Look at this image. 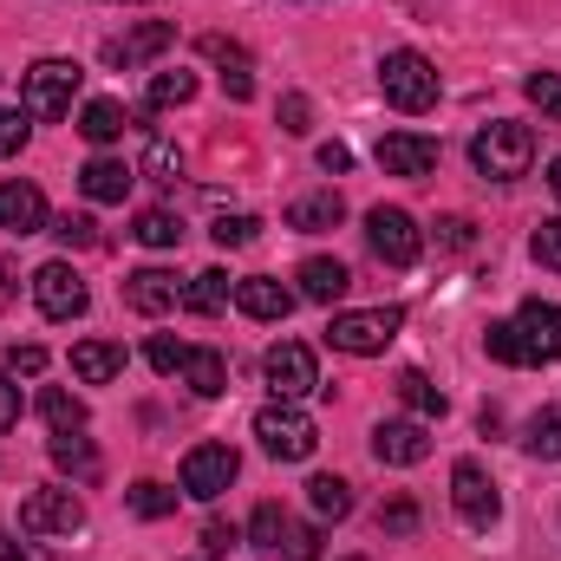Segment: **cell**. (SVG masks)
Returning <instances> with one entry per match:
<instances>
[{
	"label": "cell",
	"mask_w": 561,
	"mask_h": 561,
	"mask_svg": "<svg viewBox=\"0 0 561 561\" xmlns=\"http://www.w3.org/2000/svg\"><path fill=\"white\" fill-rule=\"evenodd\" d=\"M236 477H242V457L229 444H196L183 457V496H196V503H216Z\"/></svg>",
	"instance_id": "obj_8"
},
{
	"label": "cell",
	"mask_w": 561,
	"mask_h": 561,
	"mask_svg": "<svg viewBox=\"0 0 561 561\" xmlns=\"http://www.w3.org/2000/svg\"><path fill=\"white\" fill-rule=\"evenodd\" d=\"M46 450H53V463H59V470H72L79 483H92V477H99V450H92V437H79V431H53V444H46Z\"/></svg>",
	"instance_id": "obj_25"
},
{
	"label": "cell",
	"mask_w": 561,
	"mask_h": 561,
	"mask_svg": "<svg viewBox=\"0 0 561 561\" xmlns=\"http://www.w3.org/2000/svg\"><path fill=\"white\" fill-rule=\"evenodd\" d=\"M229 542H236V529H229V523H209V529H203V556H196V561L229 556Z\"/></svg>",
	"instance_id": "obj_49"
},
{
	"label": "cell",
	"mask_w": 561,
	"mask_h": 561,
	"mask_svg": "<svg viewBox=\"0 0 561 561\" xmlns=\"http://www.w3.org/2000/svg\"><path fill=\"white\" fill-rule=\"evenodd\" d=\"M170 510H176V490H163V483H131V516L157 523V516H170Z\"/></svg>",
	"instance_id": "obj_34"
},
{
	"label": "cell",
	"mask_w": 561,
	"mask_h": 561,
	"mask_svg": "<svg viewBox=\"0 0 561 561\" xmlns=\"http://www.w3.org/2000/svg\"><path fill=\"white\" fill-rule=\"evenodd\" d=\"M7 373H20V379H39L46 373V346H7Z\"/></svg>",
	"instance_id": "obj_47"
},
{
	"label": "cell",
	"mask_w": 561,
	"mask_h": 561,
	"mask_svg": "<svg viewBox=\"0 0 561 561\" xmlns=\"http://www.w3.org/2000/svg\"><path fill=\"white\" fill-rule=\"evenodd\" d=\"M236 307H242L249 320H287V313H294V294H287L275 275H249V280H236Z\"/></svg>",
	"instance_id": "obj_19"
},
{
	"label": "cell",
	"mask_w": 561,
	"mask_h": 561,
	"mask_svg": "<svg viewBox=\"0 0 561 561\" xmlns=\"http://www.w3.org/2000/svg\"><path fill=\"white\" fill-rule=\"evenodd\" d=\"M320 170L346 176V170H353V150H346V144H320Z\"/></svg>",
	"instance_id": "obj_51"
},
{
	"label": "cell",
	"mask_w": 561,
	"mask_h": 561,
	"mask_svg": "<svg viewBox=\"0 0 561 561\" xmlns=\"http://www.w3.org/2000/svg\"><path fill=\"white\" fill-rule=\"evenodd\" d=\"M399 399H405L419 419H444V405H450V399H444V392H437L424 373H399Z\"/></svg>",
	"instance_id": "obj_31"
},
{
	"label": "cell",
	"mask_w": 561,
	"mask_h": 561,
	"mask_svg": "<svg viewBox=\"0 0 561 561\" xmlns=\"http://www.w3.org/2000/svg\"><path fill=\"white\" fill-rule=\"evenodd\" d=\"M157 112H170V105H190L196 99V72H150V92H144Z\"/></svg>",
	"instance_id": "obj_30"
},
{
	"label": "cell",
	"mask_w": 561,
	"mask_h": 561,
	"mask_svg": "<svg viewBox=\"0 0 561 561\" xmlns=\"http://www.w3.org/2000/svg\"><path fill=\"white\" fill-rule=\"evenodd\" d=\"M340 222H346L340 190H313V196H294V203H287V229H300V236H327V229H340Z\"/></svg>",
	"instance_id": "obj_17"
},
{
	"label": "cell",
	"mask_w": 561,
	"mask_h": 561,
	"mask_svg": "<svg viewBox=\"0 0 561 561\" xmlns=\"http://www.w3.org/2000/svg\"><path fill=\"white\" fill-rule=\"evenodd\" d=\"M203 53H209L216 66H229V72H249V46H236V39H222V33H209V39H203Z\"/></svg>",
	"instance_id": "obj_44"
},
{
	"label": "cell",
	"mask_w": 561,
	"mask_h": 561,
	"mask_svg": "<svg viewBox=\"0 0 561 561\" xmlns=\"http://www.w3.org/2000/svg\"><path fill=\"white\" fill-rule=\"evenodd\" d=\"M307 496H313V516H333V523L353 516V483H346V477H313Z\"/></svg>",
	"instance_id": "obj_29"
},
{
	"label": "cell",
	"mask_w": 561,
	"mask_h": 561,
	"mask_svg": "<svg viewBox=\"0 0 561 561\" xmlns=\"http://www.w3.org/2000/svg\"><path fill=\"white\" fill-rule=\"evenodd\" d=\"M209 236H216V249H249V242L262 236V222H255V216H216Z\"/></svg>",
	"instance_id": "obj_39"
},
{
	"label": "cell",
	"mask_w": 561,
	"mask_h": 561,
	"mask_svg": "<svg viewBox=\"0 0 561 561\" xmlns=\"http://www.w3.org/2000/svg\"><path fill=\"white\" fill-rule=\"evenodd\" d=\"M85 529V503L72 490H33L20 503V536H79Z\"/></svg>",
	"instance_id": "obj_9"
},
{
	"label": "cell",
	"mask_w": 561,
	"mask_h": 561,
	"mask_svg": "<svg viewBox=\"0 0 561 561\" xmlns=\"http://www.w3.org/2000/svg\"><path fill=\"white\" fill-rule=\"evenodd\" d=\"M0 561H46L33 542H13V536H0Z\"/></svg>",
	"instance_id": "obj_53"
},
{
	"label": "cell",
	"mask_w": 561,
	"mask_h": 561,
	"mask_svg": "<svg viewBox=\"0 0 561 561\" xmlns=\"http://www.w3.org/2000/svg\"><path fill=\"white\" fill-rule=\"evenodd\" d=\"M53 236H59L66 249H92V242H99V222H92V216H72V209H66V216L53 222Z\"/></svg>",
	"instance_id": "obj_40"
},
{
	"label": "cell",
	"mask_w": 561,
	"mask_h": 561,
	"mask_svg": "<svg viewBox=\"0 0 561 561\" xmlns=\"http://www.w3.org/2000/svg\"><path fill=\"white\" fill-rule=\"evenodd\" d=\"M33 300H39L46 320H79V313L92 307V294H85V280L72 275V262H46V268L33 275Z\"/></svg>",
	"instance_id": "obj_11"
},
{
	"label": "cell",
	"mask_w": 561,
	"mask_h": 561,
	"mask_svg": "<svg viewBox=\"0 0 561 561\" xmlns=\"http://www.w3.org/2000/svg\"><path fill=\"white\" fill-rule=\"evenodd\" d=\"M483 346H490V359H496V366H536V359H529V346H523V333H516V320H490Z\"/></svg>",
	"instance_id": "obj_28"
},
{
	"label": "cell",
	"mask_w": 561,
	"mask_h": 561,
	"mask_svg": "<svg viewBox=\"0 0 561 561\" xmlns=\"http://www.w3.org/2000/svg\"><path fill=\"white\" fill-rule=\"evenodd\" d=\"M222 92L242 105V99H255V79H249V72H222Z\"/></svg>",
	"instance_id": "obj_52"
},
{
	"label": "cell",
	"mask_w": 561,
	"mask_h": 561,
	"mask_svg": "<svg viewBox=\"0 0 561 561\" xmlns=\"http://www.w3.org/2000/svg\"><path fill=\"white\" fill-rule=\"evenodd\" d=\"M125 373V346H112V340H79L72 346V379L79 386H112Z\"/></svg>",
	"instance_id": "obj_21"
},
{
	"label": "cell",
	"mask_w": 561,
	"mask_h": 561,
	"mask_svg": "<svg viewBox=\"0 0 561 561\" xmlns=\"http://www.w3.org/2000/svg\"><path fill=\"white\" fill-rule=\"evenodd\" d=\"M183 359H190V346H183V340H170V333H157V340H150V366H157L163 379H170V373H183Z\"/></svg>",
	"instance_id": "obj_43"
},
{
	"label": "cell",
	"mask_w": 561,
	"mask_h": 561,
	"mask_svg": "<svg viewBox=\"0 0 561 561\" xmlns=\"http://www.w3.org/2000/svg\"><path fill=\"white\" fill-rule=\"evenodd\" d=\"M516 333H523V346H529L536 366H542V359H561V307L556 300H523Z\"/></svg>",
	"instance_id": "obj_14"
},
{
	"label": "cell",
	"mask_w": 561,
	"mask_h": 561,
	"mask_svg": "<svg viewBox=\"0 0 561 561\" xmlns=\"http://www.w3.org/2000/svg\"><path fill=\"white\" fill-rule=\"evenodd\" d=\"M300 300H320V307H333L346 287H353V275H346V262H333V255H307L300 262Z\"/></svg>",
	"instance_id": "obj_22"
},
{
	"label": "cell",
	"mask_w": 561,
	"mask_h": 561,
	"mask_svg": "<svg viewBox=\"0 0 561 561\" xmlns=\"http://www.w3.org/2000/svg\"><path fill=\"white\" fill-rule=\"evenodd\" d=\"M366 242H373V255H379L386 268H412L424 255V229L405 209H373V216H366Z\"/></svg>",
	"instance_id": "obj_7"
},
{
	"label": "cell",
	"mask_w": 561,
	"mask_h": 561,
	"mask_svg": "<svg viewBox=\"0 0 561 561\" xmlns=\"http://www.w3.org/2000/svg\"><path fill=\"white\" fill-rule=\"evenodd\" d=\"M183 386H190L196 399H222V392H229V359H222L216 346H190V359H183Z\"/></svg>",
	"instance_id": "obj_23"
},
{
	"label": "cell",
	"mask_w": 561,
	"mask_h": 561,
	"mask_svg": "<svg viewBox=\"0 0 561 561\" xmlns=\"http://www.w3.org/2000/svg\"><path fill=\"white\" fill-rule=\"evenodd\" d=\"M249 536H255V549H280V536H287V510H280V503H262V510L249 516Z\"/></svg>",
	"instance_id": "obj_35"
},
{
	"label": "cell",
	"mask_w": 561,
	"mask_h": 561,
	"mask_svg": "<svg viewBox=\"0 0 561 561\" xmlns=\"http://www.w3.org/2000/svg\"><path fill=\"white\" fill-rule=\"evenodd\" d=\"M125 125H131V112L118 105V99H92L85 112H79V131L92 144H112V138H125Z\"/></svg>",
	"instance_id": "obj_27"
},
{
	"label": "cell",
	"mask_w": 561,
	"mask_h": 561,
	"mask_svg": "<svg viewBox=\"0 0 561 561\" xmlns=\"http://www.w3.org/2000/svg\"><path fill=\"white\" fill-rule=\"evenodd\" d=\"M470 163H477V176H490V183H516V176H529V163H536V131L516 125V118H496V125L477 131Z\"/></svg>",
	"instance_id": "obj_1"
},
{
	"label": "cell",
	"mask_w": 561,
	"mask_h": 561,
	"mask_svg": "<svg viewBox=\"0 0 561 561\" xmlns=\"http://www.w3.org/2000/svg\"><path fill=\"white\" fill-rule=\"evenodd\" d=\"M373 457L379 463H424L431 457V431H424V419H386L373 424Z\"/></svg>",
	"instance_id": "obj_12"
},
{
	"label": "cell",
	"mask_w": 561,
	"mask_h": 561,
	"mask_svg": "<svg viewBox=\"0 0 561 561\" xmlns=\"http://www.w3.org/2000/svg\"><path fill=\"white\" fill-rule=\"evenodd\" d=\"M125 300L138 313H170V307H183V280L170 268H138V275H125Z\"/></svg>",
	"instance_id": "obj_16"
},
{
	"label": "cell",
	"mask_w": 561,
	"mask_h": 561,
	"mask_svg": "<svg viewBox=\"0 0 561 561\" xmlns=\"http://www.w3.org/2000/svg\"><path fill=\"white\" fill-rule=\"evenodd\" d=\"M399 327H405L399 307H353V313H333L327 346L333 353H353V359H373V353H386L399 340Z\"/></svg>",
	"instance_id": "obj_3"
},
{
	"label": "cell",
	"mask_w": 561,
	"mask_h": 561,
	"mask_svg": "<svg viewBox=\"0 0 561 561\" xmlns=\"http://www.w3.org/2000/svg\"><path fill=\"white\" fill-rule=\"evenodd\" d=\"M262 379H268L275 399H307L320 386V359H313V346L280 340V346H268V359H262Z\"/></svg>",
	"instance_id": "obj_10"
},
{
	"label": "cell",
	"mask_w": 561,
	"mask_h": 561,
	"mask_svg": "<svg viewBox=\"0 0 561 561\" xmlns=\"http://www.w3.org/2000/svg\"><path fill=\"white\" fill-rule=\"evenodd\" d=\"M529 255H536L542 268H561V216H549V222L529 236Z\"/></svg>",
	"instance_id": "obj_41"
},
{
	"label": "cell",
	"mask_w": 561,
	"mask_h": 561,
	"mask_svg": "<svg viewBox=\"0 0 561 561\" xmlns=\"http://www.w3.org/2000/svg\"><path fill=\"white\" fill-rule=\"evenodd\" d=\"M112 7H138V0H112Z\"/></svg>",
	"instance_id": "obj_55"
},
{
	"label": "cell",
	"mask_w": 561,
	"mask_h": 561,
	"mask_svg": "<svg viewBox=\"0 0 561 561\" xmlns=\"http://www.w3.org/2000/svg\"><path fill=\"white\" fill-rule=\"evenodd\" d=\"M236 300V280L222 275V268H203L196 280H183V307L190 313H222Z\"/></svg>",
	"instance_id": "obj_24"
},
{
	"label": "cell",
	"mask_w": 561,
	"mask_h": 561,
	"mask_svg": "<svg viewBox=\"0 0 561 561\" xmlns=\"http://www.w3.org/2000/svg\"><path fill=\"white\" fill-rule=\"evenodd\" d=\"M523 92H529V105H536L542 118H561V72H529Z\"/></svg>",
	"instance_id": "obj_37"
},
{
	"label": "cell",
	"mask_w": 561,
	"mask_h": 561,
	"mask_svg": "<svg viewBox=\"0 0 561 561\" xmlns=\"http://www.w3.org/2000/svg\"><path fill=\"white\" fill-rule=\"evenodd\" d=\"M131 236H138L144 249H176V242H183V222H176L170 209H144V216H138V229H131Z\"/></svg>",
	"instance_id": "obj_32"
},
{
	"label": "cell",
	"mask_w": 561,
	"mask_h": 561,
	"mask_svg": "<svg viewBox=\"0 0 561 561\" xmlns=\"http://www.w3.org/2000/svg\"><path fill=\"white\" fill-rule=\"evenodd\" d=\"M13 424H20V386L0 373V431H13Z\"/></svg>",
	"instance_id": "obj_50"
},
{
	"label": "cell",
	"mask_w": 561,
	"mask_h": 561,
	"mask_svg": "<svg viewBox=\"0 0 561 561\" xmlns=\"http://www.w3.org/2000/svg\"><path fill=\"white\" fill-rule=\"evenodd\" d=\"M170 39H176V26H170V20H144V26H131L125 39H112V46H105V59L131 72V66H144V59H157Z\"/></svg>",
	"instance_id": "obj_18"
},
{
	"label": "cell",
	"mask_w": 561,
	"mask_h": 561,
	"mask_svg": "<svg viewBox=\"0 0 561 561\" xmlns=\"http://www.w3.org/2000/svg\"><path fill=\"white\" fill-rule=\"evenodd\" d=\"M280 561H320V529L313 523H287V536H280Z\"/></svg>",
	"instance_id": "obj_36"
},
{
	"label": "cell",
	"mask_w": 561,
	"mask_h": 561,
	"mask_svg": "<svg viewBox=\"0 0 561 561\" xmlns=\"http://www.w3.org/2000/svg\"><path fill=\"white\" fill-rule=\"evenodd\" d=\"M379 170L386 176H431L437 170V144L419 131H386L379 138Z\"/></svg>",
	"instance_id": "obj_13"
},
{
	"label": "cell",
	"mask_w": 561,
	"mask_h": 561,
	"mask_svg": "<svg viewBox=\"0 0 561 561\" xmlns=\"http://www.w3.org/2000/svg\"><path fill=\"white\" fill-rule=\"evenodd\" d=\"M131 183H138V170H131V163H118V157H92V163L79 170V190H85L92 203H125V196H131Z\"/></svg>",
	"instance_id": "obj_20"
},
{
	"label": "cell",
	"mask_w": 561,
	"mask_h": 561,
	"mask_svg": "<svg viewBox=\"0 0 561 561\" xmlns=\"http://www.w3.org/2000/svg\"><path fill=\"white\" fill-rule=\"evenodd\" d=\"M39 419L53 424V431H85V405L53 386V392H39Z\"/></svg>",
	"instance_id": "obj_33"
},
{
	"label": "cell",
	"mask_w": 561,
	"mask_h": 561,
	"mask_svg": "<svg viewBox=\"0 0 561 561\" xmlns=\"http://www.w3.org/2000/svg\"><path fill=\"white\" fill-rule=\"evenodd\" d=\"M450 503H457V516H463L470 529H496V516H503V496H496V483H490V470H483L477 457H457V470H450Z\"/></svg>",
	"instance_id": "obj_6"
},
{
	"label": "cell",
	"mask_w": 561,
	"mask_h": 561,
	"mask_svg": "<svg viewBox=\"0 0 561 561\" xmlns=\"http://www.w3.org/2000/svg\"><path fill=\"white\" fill-rule=\"evenodd\" d=\"M470 242H477V222H470V216H444V222H437V249L457 255V249H470Z\"/></svg>",
	"instance_id": "obj_46"
},
{
	"label": "cell",
	"mask_w": 561,
	"mask_h": 561,
	"mask_svg": "<svg viewBox=\"0 0 561 561\" xmlns=\"http://www.w3.org/2000/svg\"><path fill=\"white\" fill-rule=\"evenodd\" d=\"M379 523H386L392 536H405V529H419V503H405V496H399V503H386V510H379Z\"/></svg>",
	"instance_id": "obj_48"
},
{
	"label": "cell",
	"mask_w": 561,
	"mask_h": 561,
	"mask_svg": "<svg viewBox=\"0 0 561 561\" xmlns=\"http://www.w3.org/2000/svg\"><path fill=\"white\" fill-rule=\"evenodd\" d=\"M255 437H262V450H268L275 463H300V457H313V444H320L313 419H307L294 399L262 405V412H255Z\"/></svg>",
	"instance_id": "obj_5"
},
{
	"label": "cell",
	"mask_w": 561,
	"mask_h": 561,
	"mask_svg": "<svg viewBox=\"0 0 561 561\" xmlns=\"http://www.w3.org/2000/svg\"><path fill=\"white\" fill-rule=\"evenodd\" d=\"M0 229H13V236H39L46 229V196H39V183H0Z\"/></svg>",
	"instance_id": "obj_15"
},
{
	"label": "cell",
	"mask_w": 561,
	"mask_h": 561,
	"mask_svg": "<svg viewBox=\"0 0 561 561\" xmlns=\"http://www.w3.org/2000/svg\"><path fill=\"white\" fill-rule=\"evenodd\" d=\"M26 131H33V118H26V105H0V157H13L20 144H26Z\"/></svg>",
	"instance_id": "obj_42"
},
{
	"label": "cell",
	"mask_w": 561,
	"mask_h": 561,
	"mask_svg": "<svg viewBox=\"0 0 561 561\" xmlns=\"http://www.w3.org/2000/svg\"><path fill=\"white\" fill-rule=\"evenodd\" d=\"M346 561H366V556H346Z\"/></svg>",
	"instance_id": "obj_56"
},
{
	"label": "cell",
	"mask_w": 561,
	"mask_h": 561,
	"mask_svg": "<svg viewBox=\"0 0 561 561\" xmlns=\"http://www.w3.org/2000/svg\"><path fill=\"white\" fill-rule=\"evenodd\" d=\"M549 190H556V203H561V157L549 163Z\"/></svg>",
	"instance_id": "obj_54"
},
{
	"label": "cell",
	"mask_w": 561,
	"mask_h": 561,
	"mask_svg": "<svg viewBox=\"0 0 561 561\" xmlns=\"http://www.w3.org/2000/svg\"><path fill=\"white\" fill-rule=\"evenodd\" d=\"M379 92H386V105L392 112H405V118H419L437 105V66L412 53V46H399V53H386L379 59Z\"/></svg>",
	"instance_id": "obj_2"
},
{
	"label": "cell",
	"mask_w": 561,
	"mask_h": 561,
	"mask_svg": "<svg viewBox=\"0 0 561 561\" xmlns=\"http://www.w3.org/2000/svg\"><path fill=\"white\" fill-rule=\"evenodd\" d=\"M307 125H313V105H307V92H287V99H280V131H287V138H300Z\"/></svg>",
	"instance_id": "obj_45"
},
{
	"label": "cell",
	"mask_w": 561,
	"mask_h": 561,
	"mask_svg": "<svg viewBox=\"0 0 561 561\" xmlns=\"http://www.w3.org/2000/svg\"><path fill=\"white\" fill-rule=\"evenodd\" d=\"M523 450L542 457V463H561V405H542L536 419L523 424Z\"/></svg>",
	"instance_id": "obj_26"
},
{
	"label": "cell",
	"mask_w": 561,
	"mask_h": 561,
	"mask_svg": "<svg viewBox=\"0 0 561 561\" xmlns=\"http://www.w3.org/2000/svg\"><path fill=\"white\" fill-rule=\"evenodd\" d=\"M176 170H183V157H176L170 144L150 131V138H144V176H157V183H176Z\"/></svg>",
	"instance_id": "obj_38"
},
{
	"label": "cell",
	"mask_w": 561,
	"mask_h": 561,
	"mask_svg": "<svg viewBox=\"0 0 561 561\" xmlns=\"http://www.w3.org/2000/svg\"><path fill=\"white\" fill-rule=\"evenodd\" d=\"M79 85H85V72L72 59H39L20 79V105H26V118H66L72 99H79Z\"/></svg>",
	"instance_id": "obj_4"
}]
</instances>
